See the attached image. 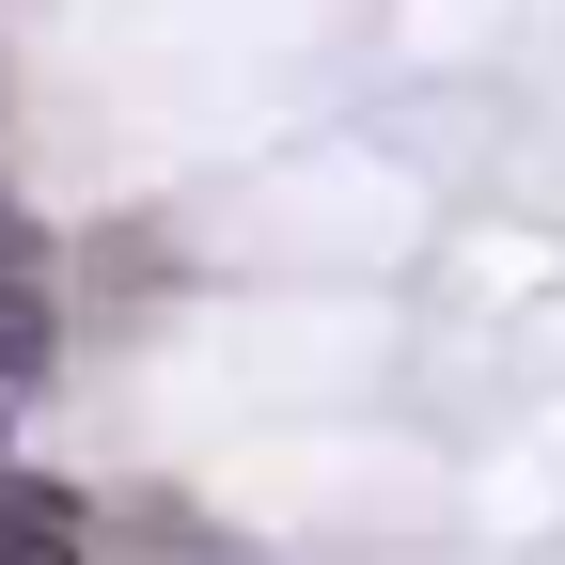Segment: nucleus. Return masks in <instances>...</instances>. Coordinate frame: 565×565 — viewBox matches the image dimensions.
Segmentation results:
<instances>
[{
	"mask_svg": "<svg viewBox=\"0 0 565 565\" xmlns=\"http://www.w3.org/2000/svg\"><path fill=\"white\" fill-rule=\"evenodd\" d=\"M0 408H17V393H0Z\"/></svg>",
	"mask_w": 565,
	"mask_h": 565,
	"instance_id": "obj_4",
	"label": "nucleus"
},
{
	"mask_svg": "<svg viewBox=\"0 0 565 565\" xmlns=\"http://www.w3.org/2000/svg\"><path fill=\"white\" fill-rule=\"evenodd\" d=\"M32 377H47V299L0 282V393H32Z\"/></svg>",
	"mask_w": 565,
	"mask_h": 565,
	"instance_id": "obj_2",
	"label": "nucleus"
},
{
	"mask_svg": "<svg viewBox=\"0 0 565 565\" xmlns=\"http://www.w3.org/2000/svg\"><path fill=\"white\" fill-rule=\"evenodd\" d=\"M0 282H32V221H17V204H0Z\"/></svg>",
	"mask_w": 565,
	"mask_h": 565,
	"instance_id": "obj_3",
	"label": "nucleus"
},
{
	"mask_svg": "<svg viewBox=\"0 0 565 565\" xmlns=\"http://www.w3.org/2000/svg\"><path fill=\"white\" fill-rule=\"evenodd\" d=\"M95 550V519L63 503V487H32V471H0V565H79Z\"/></svg>",
	"mask_w": 565,
	"mask_h": 565,
	"instance_id": "obj_1",
	"label": "nucleus"
}]
</instances>
